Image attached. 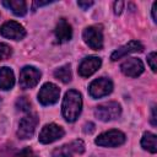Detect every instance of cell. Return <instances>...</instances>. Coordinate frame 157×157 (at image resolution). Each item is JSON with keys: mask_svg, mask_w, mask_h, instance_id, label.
Wrapping results in <instances>:
<instances>
[{"mask_svg": "<svg viewBox=\"0 0 157 157\" xmlns=\"http://www.w3.org/2000/svg\"><path fill=\"white\" fill-rule=\"evenodd\" d=\"M81 109H82L81 93L78 91H75V90L67 91L64 96L63 105H61L63 117L65 118V120H67L69 123L75 121L78 118Z\"/></svg>", "mask_w": 157, "mask_h": 157, "instance_id": "cell-1", "label": "cell"}, {"mask_svg": "<svg viewBox=\"0 0 157 157\" xmlns=\"http://www.w3.org/2000/svg\"><path fill=\"white\" fill-rule=\"evenodd\" d=\"M121 114V107L118 102H105L94 108V117L102 121H110L119 118Z\"/></svg>", "mask_w": 157, "mask_h": 157, "instance_id": "cell-2", "label": "cell"}, {"mask_svg": "<svg viewBox=\"0 0 157 157\" xmlns=\"http://www.w3.org/2000/svg\"><path fill=\"white\" fill-rule=\"evenodd\" d=\"M94 142H96V145L102 146V147H117L125 142V135H124V132H121L119 130L112 129V130H108V131L98 135V137L94 140Z\"/></svg>", "mask_w": 157, "mask_h": 157, "instance_id": "cell-3", "label": "cell"}, {"mask_svg": "<svg viewBox=\"0 0 157 157\" xmlns=\"http://www.w3.org/2000/svg\"><path fill=\"white\" fill-rule=\"evenodd\" d=\"M82 38L85 43L94 50H99L103 47V33H102V27L101 26H90L86 27Z\"/></svg>", "mask_w": 157, "mask_h": 157, "instance_id": "cell-4", "label": "cell"}, {"mask_svg": "<svg viewBox=\"0 0 157 157\" xmlns=\"http://www.w3.org/2000/svg\"><path fill=\"white\" fill-rule=\"evenodd\" d=\"M59 96H60L59 87L52 82H47L40 87L38 92V101L43 105H52L58 102Z\"/></svg>", "mask_w": 157, "mask_h": 157, "instance_id": "cell-5", "label": "cell"}, {"mask_svg": "<svg viewBox=\"0 0 157 157\" xmlns=\"http://www.w3.org/2000/svg\"><path fill=\"white\" fill-rule=\"evenodd\" d=\"M113 91V82L107 77H99L91 82L88 93L92 98H101L108 96Z\"/></svg>", "mask_w": 157, "mask_h": 157, "instance_id": "cell-6", "label": "cell"}, {"mask_svg": "<svg viewBox=\"0 0 157 157\" xmlns=\"http://www.w3.org/2000/svg\"><path fill=\"white\" fill-rule=\"evenodd\" d=\"M38 117L36 114H27L25 115L18 124V129H17V136L20 139H29L32 137V135L36 131L37 124H38Z\"/></svg>", "mask_w": 157, "mask_h": 157, "instance_id": "cell-7", "label": "cell"}, {"mask_svg": "<svg viewBox=\"0 0 157 157\" xmlns=\"http://www.w3.org/2000/svg\"><path fill=\"white\" fill-rule=\"evenodd\" d=\"M40 80V71L34 66H25L20 72V86L23 90L33 88Z\"/></svg>", "mask_w": 157, "mask_h": 157, "instance_id": "cell-8", "label": "cell"}, {"mask_svg": "<svg viewBox=\"0 0 157 157\" xmlns=\"http://www.w3.org/2000/svg\"><path fill=\"white\" fill-rule=\"evenodd\" d=\"M0 34L9 39L21 40L26 37V29L16 21H7L0 27Z\"/></svg>", "mask_w": 157, "mask_h": 157, "instance_id": "cell-9", "label": "cell"}, {"mask_svg": "<svg viewBox=\"0 0 157 157\" xmlns=\"http://www.w3.org/2000/svg\"><path fill=\"white\" fill-rule=\"evenodd\" d=\"M64 136V129L56 124H47L42 128L39 132V142L42 144H52Z\"/></svg>", "mask_w": 157, "mask_h": 157, "instance_id": "cell-10", "label": "cell"}, {"mask_svg": "<svg viewBox=\"0 0 157 157\" xmlns=\"http://www.w3.org/2000/svg\"><path fill=\"white\" fill-rule=\"evenodd\" d=\"M120 70L125 76L137 77L144 72V64L137 58H129L120 65Z\"/></svg>", "mask_w": 157, "mask_h": 157, "instance_id": "cell-11", "label": "cell"}, {"mask_svg": "<svg viewBox=\"0 0 157 157\" xmlns=\"http://www.w3.org/2000/svg\"><path fill=\"white\" fill-rule=\"evenodd\" d=\"M102 60L98 56H87L85 58L78 66V75L82 77H88L93 75L101 67Z\"/></svg>", "mask_w": 157, "mask_h": 157, "instance_id": "cell-12", "label": "cell"}, {"mask_svg": "<svg viewBox=\"0 0 157 157\" xmlns=\"http://www.w3.org/2000/svg\"><path fill=\"white\" fill-rule=\"evenodd\" d=\"M142 50H144V45L140 42H137V40H130L129 43L124 44L123 47H120L115 52H113L112 55H110V59L113 61H117V60L126 56L128 54L137 53V52H142Z\"/></svg>", "mask_w": 157, "mask_h": 157, "instance_id": "cell-13", "label": "cell"}, {"mask_svg": "<svg viewBox=\"0 0 157 157\" xmlns=\"http://www.w3.org/2000/svg\"><path fill=\"white\" fill-rule=\"evenodd\" d=\"M55 37L58 39L59 43H64V42H67L71 39L72 37V29H71V26L69 25V22L64 18L59 20L56 27H55Z\"/></svg>", "mask_w": 157, "mask_h": 157, "instance_id": "cell-14", "label": "cell"}, {"mask_svg": "<svg viewBox=\"0 0 157 157\" xmlns=\"http://www.w3.org/2000/svg\"><path fill=\"white\" fill-rule=\"evenodd\" d=\"M15 85V76L13 71L10 67H0V90L7 91L11 90Z\"/></svg>", "mask_w": 157, "mask_h": 157, "instance_id": "cell-15", "label": "cell"}, {"mask_svg": "<svg viewBox=\"0 0 157 157\" xmlns=\"http://www.w3.org/2000/svg\"><path fill=\"white\" fill-rule=\"evenodd\" d=\"M6 9L11 10L16 16H25L27 12V5L23 0H9L1 2Z\"/></svg>", "mask_w": 157, "mask_h": 157, "instance_id": "cell-16", "label": "cell"}, {"mask_svg": "<svg viewBox=\"0 0 157 157\" xmlns=\"http://www.w3.org/2000/svg\"><path fill=\"white\" fill-rule=\"evenodd\" d=\"M141 146L147 150L151 153H156L157 152V137L155 134L147 131L144 134L142 139H141Z\"/></svg>", "mask_w": 157, "mask_h": 157, "instance_id": "cell-17", "label": "cell"}, {"mask_svg": "<svg viewBox=\"0 0 157 157\" xmlns=\"http://www.w3.org/2000/svg\"><path fill=\"white\" fill-rule=\"evenodd\" d=\"M54 76H55V78L60 80L61 82L69 83L71 81V69H70V65L66 64V65H63V66L58 67L54 71Z\"/></svg>", "mask_w": 157, "mask_h": 157, "instance_id": "cell-18", "label": "cell"}, {"mask_svg": "<svg viewBox=\"0 0 157 157\" xmlns=\"http://www.w3.org/2000/svg\"><path fill=\"white\" fill-rule=\"evenodd\" d=\"M71 152L72 151L69 147V145H65V146H61V147L55 148L52 152V157H72L71 156Z\"/></svg>", "mask_w": 157, "mask_h": 157, "instance_id": "cell-19", "label": "cell"}, {"mask_svg": "<svg viewBox=\"0 0 157 157\" xmlns=\"http://www.w3.org/2000/svg\"><path fill=\"white\" fill-rule=\"evenodd\" d=\"M16 107H17V109H20L22 112H28L31 109V103L26 97H20L16 101Z\"/></svg>", "mask_w": 157, "mask_h": 157, "instance_id": "cell-20", "label": "cell"}, {"mask_svg": "<svg viewBox=\"0 0 157 157\" xmlns=\"http://www.w3.org/2000/svg\"><path fill=\"white\" fill-rule=\"evenodd\" d=\"M12 54V49L10 45L5 44V43H0V60H5L9 59Z\"/></svg>", "mask_w": 157, "mask_h": 157, "instance_id": "cell-21", "label": "cell"}, {"mask_svg": "<svg viewBox=\"0 0 157 157\" xmlns=\"http://www.w3.org/2000/svg\"><path fill=\"white\" fill-rule=\"evenodd\" d=\"M69 147L71 148L72 152H76V153H83V151H85V144H83L81 140H75V141H72V142L69 145Z\"/></svg>", "mask_w": 157, "mask_h": 157, "instance_id": "cell-22", "label": "cell"}, {"mask_svg": "<svg viewBox=\"0 0 157 157\" xmlns=\"http://www.w3.org/2000/svg\"><path fill=\"white\" fill-rule=\"evenodd\" d=\"M147 61H148V65H150V67L152 69V71L156 72V70H157V69H156V52H152V53L148 54Z\"/></svg>", "mask_w": 157, "mask_h": 157, "instance_id": "cell-23", "label": "cell"}, {"mask_svg": "<svg viewBox=\"0 0 157 157\" xmlns=\"http://www.w3.org/2000/svg\"><path fill=\"white\" fill-rule=\"evenodd\" d=\"M13 157H37V156L33 153L32 150H29V148H25V150L20 151L18 153H16Z\"/></svg>", "mask_w": 157, "mask_h": 157, "instance_id": "cell-24", "label": "cell"}, {"mask_svg": "<svg viewBox=\"0 0 157 157\" xmlns=\"http://www.w3.org/2000/svg\"><path fill=\"white\" fill-rule=\"evenodd\" d=\"M123 9H124V2L123 1H115L114 2V13L115 15H120Z\"/></svg>", "mask_w": 157, "mask_h": 157, "instance_id": "cell-25", "label": "cell"}, {"mask_svg": "<svg viewBox=\"0 0 157 157\" xmlns=\"http://www.w3.org/2000/svg\"><path fill=\"white\" fill-rule=\"evenodd\" d=\"M83 131H85L86 134H92V132L94 131V124L91 123V121L86 123L85 126H83Z\"/></svg>", "mask_w": 157, "mask_h": 157, "instance_id": "cell-26", "label": "cell"}, {"mask_svg": "<svg viewBox=\"0 0 157 157\" xmlns=\"http://www.w3.org/2000/svg\"><path fill=\"white\" fill-rule=\"evenodd\" d=\"M77 5H78L82 10H87L90 6L93 5V1H91V0H90V1H88V0H87V1H82V0H81V1H77Z\"/></svg>", "mask_w": 157, "mask_h": 157, "instance_id": "cell-27", "label": "cell"}, {"mask_svg": "<svg viewBox=\"0 0 157 157\" xmlns=\"http://www.w3.org/2000/svg\"><path fill=\"white\" fill-rule=\"evenodd\" d=\"M53 1H34L33 2V11L36 10V7L38 6H43V5H48V4H52Z\"/></svg>", "mask_w": 157, "mask_h": 157, "instance_id": "cell-28", "label": "cell"}, {"mask_svg": "<svg viewBox=\"0 0 157 157\" xmlns=\"http://www.w3.org/2000/svg\"><path fill=\"white\" fill-rule=\"evenodd\" d=\"M152 18L155 22L157 21V1H155L152 5Z\"/></svg>", "mask_w": 157, "mask_h": 157, "instance_id": "cell-29", "label": "cell"}, {"mask_svg": "<svg viewBox=\"0 0 157 157\" xmlns=\"http://www.w3.org/2000/svg\"><path fill=\"white\" fill-rule=\"evenodd\" d=\"M151 124L153 126L157 125V123H156V114H155V105L152 107V110H151Z\"/></svg>", "mask_w": 157, "mask_h": 157, "instance_id": "cell-30", "label": "cell"}, {"mask_svg": "<svg viewBox=\"0 0 157 157\" xmlns=\"http://www.w3.org/2000/svg\"><path fill=\"white\" fill-rule=\"evenodd\" d=\"M0 102H1V98H0Z\"/></svg>", "mask_w": 157, "mask_h": 157, "instance_id": "cell-31", "label": "cell"}]
</instances>
